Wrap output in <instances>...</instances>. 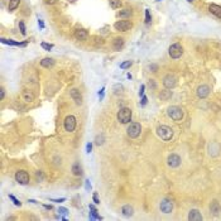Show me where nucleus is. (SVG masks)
I'll list each match as a JSON object with an SVG mask.
<instances>
[{
  "label": "nucleus",
  "instance_id": "32",
  "mask_svg": "<svg viewBox=\"0 0 221 221\" xmlns=\"http://www.w3.org/2000/svg\"><path fill=\"white\" fill-rule=\"evenodd\" d=\"M133 65V62L132 61H125V62H123V63H120V68H123V70H126V68H129Z\"/></svg>",
  "mask_w": 221,
  "mask_h": 221
},
{
  "label": "nucleus",
  "instance_id": "26",
  "mask_svg": "<svg viewBox=\"0 0 221 221\" xmlns=\"http://www.w3.org/2000/svg\"><path fill=\"white\" fill-rule=\"evenodd\" d=\"M109 4H110V8H111V9H114V10L120 9L121 5H123L121 0H109Z\"/></svg>",
  "mask_w": 221,
  "mask_h": 221
},
{
  "label": "nucleus",
  "instance_id": "39",
  "mask_svg": "<svg viewBox=\"0 0 221 221\" xmlns=\"http://www.w3.org/2000/svg\"><path fill=\"white\" fill-rule=\"evenodd\" d=\"M147 101H148V99H147V96H142V106H146L147 105Z\"/></svg>",
  "mask_w": 221,
  "mask_h": 221
},
{
  "label": "nucleus",
  "instance_id": "37",
  "mask_svg": "<svg viewBox=\"0 0 221 221\" xmlns=\"http://www.w3.org/2000/svg\"><path fill=\"white\" fill-rule=\"evenodd\" d=\"M92 200H94V202H95L96 205L100 203V200H99V197H97V193H96V192H95V193H94V196H92Z\"/></svg>",
  "mask_w": 221,
  "mask_h": 221
},
{
  "label": "nucleus",
  "instance_id": "2",
  "mask_svg": "<svg viewBox=\"0 0 221 221\" xmlns=\"http://www.w3.org/2000/svg\"><path fill=\"white\" fill-rule=\"evenodd\" d=\"M132 115H133L132 109H129V108H121L118 111V120H119V123H121V124L130 123Z\"/></svg>",
  "mask_w": 221,
  "mask_h": 221
},
{
  "label": "nucleus",
  "instance_id": "36",
  "mask_svg": "<svg viewBox=\"0 0 221 221\" xmlns=\"http://www.w3.org/2000/svg\"><path fill=\"white\" fill-rule=\"evenodd\" d=\"M35 177H37V181H38V182H42V181L44 179V176H43V173H42L41 171H38V172L35 173Z\"/></svg>",
  "mask_w": 221,
  "mask_h": 221
},
{
  "label": "nucleus",
  "instance_id": "20",
  "mask_svg": "<svg viewBox=\"0 0 221 221\" xmlns=\"http://www.w3.org/2000/svg\"><path fill=\"white\" fill-rule=\"evenodd\" d=\"M210 211H211L215 216L220 215V212H221V205H220L216 200H214V201L210 203Z\"/></svg>",
  "mask_w": 221,
  "mask_h": 221
},
{
  "label": "nucleus",
  "instance_id": "47",
  "mask_svg": "<svg viewBox=\"0 0 221 221\" xmlns=\"http://www.w3.org/2000/svg\"><path fill=\"white\" fill-rule=\"evenodd\" d=\"M86 189H87V191H90V189H91V185H90V181L89 179L86 181Z\"/></svg>",
  "mask_w": 221,
  "mask_h": 221
},
{
  "label": "nucleus",
  "instance_id": "48",
  "mask_svg": "<svg viewBox=\"0 0 221 221\" xmlns=\"http://www.w3.org/2000/svg\"><path fill=\"white\" fill-rule=\"evenodd\" d=\"M44 209H47V210H52L53 207H52V205H44Z\"/></svg>",
  "mask_w": 221,
  "mask_h": 221
},
{
  "label": "nucleus",
  "instance_id": "35",
  "mask_svg": "<svg viewBox=\"0 0 221 221\" xmlns=\"http://www.w3.org/2000/svg\"><path fill=\"white\" fill-rule=\"evenodd\" d=\"M58 212H59V216H66V215H68V210L66 207H59L58 209Z\"/></svg>",
  "mask_w": 221,
  "mask_h": 221
},
{
  "label": "nucleus",
  "instance_id": "12",
  "mask_svg": "<svg viewBox=\"0 0 221 221\" xmlns=\"http://www.w3.org/2000/svg\"><path fill=\"white\" fill-rule=\"evenodd\" d=\"M168 162V166L172 167V168H177V167L181 166V157L178 154H171L167 159Z\"/></svg>",
  "mask_w": 221,
  "mask_h": 221
},
{
  "label": "nucleus",
  "instance_id": "46",
  "mask_svg": "<svg viewBox=\"0 0 221 221\" xmlns=\"http://www.w3.org/2000/svg\"><path fill=\"white\" fill-rule=\"evenodd\" d=\"M149 86H152V89H156V83H154V80H150V81H149Z\"/></svg>",
  "mask_w": 221,
  "mask_h": 221
},
{
  "label": "nucleus",
  "instance_id": "23",
  "mask_svg": "<svg viewBox=\"0 0 221 221\" xmlns=\"http://www.w3.org/2000/svg\"><path fill=\"white\" fill-rule=\"evenodd\" d=\"M90 219L91 220H102V217L97 214V210L95 209L94 205H90Z\"/></svg>",
  "mask_w": 221,
  "mask_h": 221
},
{
  "label": "nucleus",
  "instance_id": "13",
  "mask_svg": "<svg viewBox=\"0 0 221 221\" xmlns=\"http://www.w3.org/2000/svg\"><path fill=\"white\" fill-rule=\"evenodd\" d=\"M196 94H197V96H199L200 99L207 97V96L210 95V87H209L207 85H201V86L197 87Z\"/></svg>",
  "mask_w": 221,
  "mask_h": 221
},
{
  "label": "nucleus",
  "instance_id": "33",
  "mask_svg": "<svg viewBox=\"0 0 221 221\" xmlns=\"http://www.w3.org/2000/svg\"><path fill=\"white\" fill-rule=\"evenodd\" d=\"M9 199L13 201V203L15 205V206H20V205H22V202H20L15 196H13V195H9Z\"/></svg>",
  "mask_w": 221,
  "mask_h": 221
},
{
  "label": "nucleus",
  "instance_id": "17",
  "mask_svg": "<svg viewBox=\"0 0 221 221\" xmlns=\"http://www.w3.org/2000/svg\"><path fill=\"white\" fill-rule=\"evenodd\" d=\"M188 220L189 221H201L202 220V215L199 210H191L188 212Z\"/></svg>",
  "mask_w": 221,
  "mask_h": 221
},
{
  "label": "nucleus",
  "instance_id": "9",
  "mask_svg": "<svg viewBox=\"0 0 221 221\" xmlns=\"http://www.w3.org/2000/svg\"><path fill=\"white\" fill-rule=\"evenodd\" d=\"M76 125H77V121H76V118L73 115H68L66 116L65 121H63V126L66 129V132H73L76 129Z\"/></svg>",
  "mask_w": 221,
  "mask_h": 221
},
{
  "label": "nucleus",
  "instance_id": "49",
  "mask_svg": "<svg viewBox=\"0 0 221 221\" xmlns=\"http://www.w3.org/2000/svg\"><path fill=\"white\" fill-rule=\"evenodd\" d=\"M187 2H189V3H191V2H195V0H187Z\"/></svg>",
  "mask_w": 221,
  "mask_h": 221
},
{
  "label": "nucleus",
  "instance_id": "31",
  "mask_svg": "<svg viewBox=\"0 0 221 221\" xmlns=\"http://www.w3.org/2000/svg\"><path fill=\"white\" fill-rule=\"evenodd\" d=\"M41 47H42L43 49H45V51H51V49L53 48V44H51V43H45V42H42V43H41Z\"/></svg>",
  "mask_w": 221,
  "mask_h": 221
},
{
  "label": "nucleus",
  "instance_id": "15",
  "mask_svg": "<svg viewBox=\"0 0 221 221\" xmlns=\"http://www.w3.org/2000/svg\"><path fill=\"white\" fill-rule=\"evenodd\" d=\"M124 43H125V41H124L123 37L114 38V41H112V49L114 51H120L121 48L124 47Z\"/></svg>",
  "mask_w": 221,
  "mask_h": 221
},
{
  "label": "nucleus",
  "instance_id": "5",
  "mask_svg": "<svg viewBox=\"0 0 221 221\" xmlns=\"http://www.w3.org/2000/svg\"><path fill=\"white\" fill-rule=\"evenodd\" d=\"M114 28L118 32H128L133 28V23L132 20H128V19H123V20H118L114 23Z\"/></svg>",
  "mask_w": 221,
  "mask_h": 221
},
{
  "label": "nucleus",
  "instance_id": "28",
  "mask_svg": "<svg viewBox=\"0 0 221 221\" xmlns=\"http://www.w3.org/2000/svg\"><path fill=\"white\" fill-rule=\"evenodd\" d=\"M23 99H24V101L30 102V101L34 100V95L30 92V91H23Z\"/></svg>",
  "mask_w": 221,
  "mask_h": 221
},
{
  "label": "nucleus",
  "instance_id": "40",
  "mask_svg": "<svg viewBox=\"0 0 221 221\" xmlns=\"http://www.w3.org/2000/svg\"><path fill=\"white\" fill-rule=\"evenodd\" d=\"M4 96H5V90H4V87H2L0 89V100H3Z\"/></svg>",
  "mask_w": 221,
  "mask_h": 221
},
{
  "label": "nucleus",
  "instance_id": "8",
  "mask_svg": "<svg viewBox=\"0 0 221 221\" xmlns=\"http://www.w3.org/2000/svg\"><path fill=\"white\" fill-rule=\"evenodd\" d=\"M176 85H177V77L174 75H172V73H168V75H166L164 77H163V86L166 87V89H173V87H176Z\"/></svg>",
  "mask_w": 221,
  "mask_h": 221
},
{
  "label": "nucleus",
  "instance_id": "38",
  "mask_svg": "<svg viewBox=\"0 0 221 221\" xmlns=\"http://www.w3.org/2000/svg\"><path fill=\"white\" fill-rule=\"evenodd\" d=\"M51 201H53V202H63V201H66V199L65 197H61V199H51Z\"/></svg>",
  "mask_w": 221,
  "mask_h": 221
},
{
  "label": "nucleus",
  "instance_id": "19",
  "mask_svg": "<svg viewBox=\"0 0 221 221\" xmlns=\"http://www.w3.org/2000/svg\"><path fill=\"white\" fill-rule=\"evenodd\" d=\"M133 15V10L132 9H129V8H125V9H121L118 14H116V17L118 18H121V19H129Z\"/></svg>",
  "mask_w": 221,
  "mask_h": 221
},
{
  "label": "nucleus",
  "instance_id": "25",
  "mask_svg": "<svg viewBox=\"0 0 221 221\" xmlns=\"http://www.w3.org/2000/svg\"><path fill=\"white\" fill-rule=\"evenodd\" d=\"M72 173L75 174V176H81L82 174V168H81V166H80V163H73V166H72Z\"/></svg>",
  "mask_w": 221,
  "mask_h": 221
},
{
  "label": "nucleus",
  "instance_id": "7",
  "mask_svg": "<svg viewBox=\"0 0 221 221\" xmlns=\"http://www.w3.org/2000/svg\"><path fill=\"white\" fill-rule=\"evenodd\" d=\"M15 181L18 182L19 185H28L29 181H30V177H29V173L27 171H18L15 173Z\"/></svg>",
  "mask_w": 221,
  "mask_h": 221
},
{
  "label": "nucleus",
  "instance_id": "6",
  "mask_svg": "<svg viewBox=\"0 0 221 221\" xmlns=\"http://www.w3.org/2000/svg\"><path fill=\"white\" fill-rule=\"evenodd\" d=\"M168 53H169V56L173 59H177V58H179L182 55H183V47H182L179 43H173L171 47L168 48Z\"/></svg>",
  "mask_w": 221,
  "mask_h": 221
},
{
  "label": "nucleus",
  "instance_id": "24",
  "mask_svg": "<svg viewBox=\"0 0 221 221\" xmlns=\"http://www.w3.org/2000/svg\"><path fill=\"white\" fill-rule=\"evenodd\" d=\"M171 97H172V91H169V89L163 90V91H161V94H159V99H161V100H163V101L169 100Z\"/></svg>",
  "mask_w": 221,
  "mask_h": 221
},
{
  "label": "nucleus",
  "instance_id": "16",
  "mask_svg": "<svg viewBox=\"0 0 221 221\" xmlns=\"http://www.w3.org/2000/svg\"><path fill=\"white\" fill-rule=\"evenodd\" d=\"M209 12L211 14H214L216 18L221 19V6L217 4H210L209 5Z\"/></svg>",
  "mask_w": 221,
  "mask_h": 221
},
{
  "label": "nucleus",
  "instance_id": "34",
  "mask_svg": "<svg viewBox=\"0 0 221 221\" xmlns=\"http://www.w3.org/2000/svg\"><path fill=\"white\" fill-rule=\"evenodd\" d=\"M150 22H152V15H150V12H149V9H146V23H147V24H149Z\"/></svg>",
  "mask_w": 221,
  "mask_h": 221
},
{
  "label": "nucleus",
  "instance_id": "41",
  "mask_svg": "<svg viewBox=\"0 0 221 221\" xmlns=\"http://www.w3.org/2000/svg\"><path fill=\"white\" fill-rule=\"evenodd\" d=\"M104 91H105V87H102L100 91H99V97H100V100L104 99Z\"/></svg>",
  "mask_w": 221,
  "mask_h": 221
},
{
  "label": "nucleus",
  "instance_id": "30",
  "mask_svg": "<svg viewBox=\"0 0 221 221\" xmlns=\"http://www.w3.org/2000/svg\"><path fill=\"white\" fill-rule=\"evenodd\" d=\"M104 140H105V138H104L102 134H101V135H97L96 139H95V144H96V146H102V144H104Z\"/></svg>",
  "mask_w": 221,
  "mask_h": 221
},
{
  "label": "nucleus",
  "instance_id": "10",
  "mask_svg": "<svg viewBox=\"0 0 221 221\" xmlns=\"http://www.w3.org/2000/svg\"><path fill=\"white\" fill-rule=\"evenodd\" d=\"M161 211L163 212V214H171V212L173 211V202L171 200H167L164 199L162 202H161Z\"/></svg>",
  "mask_w": 221,
  "mask_h": 221
},
{
  "label": "nucleus",
  "instance_id": "4",
  "mask_svg": "<svg viewBox=\"0 0 221 221\" xmlns=\"http://www.w3.org/2000/svg\"><path fill=\"white\" fill-rule=\"evenodd\" d=\"M168 116L174 120V121H181L182 119H183V110H182L179 106H171V108H168Z\"/></svg>",
  "mask_w": 221,
  "mask_h": 221
},
{
  "label": "nucleus",
  "instance_id": "18",
  "mask_svg": "<svg viewBox=\"0 0 221 221\" xmlns=\"http://www.w3.org/2000/svg\"><path fill=\"white\" fill-rule=\"evenodd\" d=\"M2 43L4 44H9V45H15V47H25L28 44V41L25 42H15L12 39H6V38H2Z\"/></svg>",
  "mask_w": 221,
  "mask_h": 221
},
{
  "label": "nucleus",
  "instance_id": "14",
  "mask_svg": "<svg viewBox=\"0 0 221 221\" xmlns=\"http://www.w3.org/2000/svg\"><path fill=\"white\" fill-rule=\"evenodd\" d=\"M70 95L72 97V100L76 102V105H81L82 104V95L77 89H71L70 90Z\"/></svg>",
  "mask_w": 221,
  "mask_h": 221
},
{
  "label": "nucleus",
  "instance_id": "21",
  "mask_svg": "<svg viewBox=\"0 0 221 221\" xmlns=\"http://www.w3.org/2000/svg\"><path fill=\"white\" fill-rule=\"evenodd\" d=\"M41 66L44 67V68H51V67L55 66V59L49 58V57H45L41 61Z\"/></svg>",
  "mask_w": 221,
  "mask_h": 221
},
{
  "label": "nucleus",
  "instance_id": "43",
  "mask_svg": "<svg viewBox=\"0 0 221 221\" xmlns=\"http://www.w3.org/2000/svg\"><path fill=\"white\" fill-rule=\"evenodd\" d=\"M58 2V0H45V4H48V5H53V4H56Z\"/></svg>",
  "mask_w": 221,
  "mask_h": 221
},
{
  "label": "nucleus",
  "instance_id": "29",
  "mask_svg": "<svg viewBox=\"0 0 221 221\" xmlns=\"http://www.w3.org/2000/svg\"><path fill=\"white\" fill-rule=\"evenodd\" d=\"M19 29H20V33L23 35H27V28H25V24L23 20H19Z\"/></svg>",
  "mask_w": 221,
  "mask_h": 221
},
{
  "label": "nucleus",
  "instance_id": "50",
  "mask_svg": "<svg viewBox=\"0 0 221 221\" xmlns=\"http://www.w3.org/2000/svg\"><path fill=\"white\" fill-rule=\"evenodd\" d=\"M157 2H161V0H157Z\"/></svg>",
  "mask_w": 221,
  "mask_h": 221
},
{
  "label": "nucleus",
  "instance_id": "45",
  "mask_svg": "<svg viewBox=\"0 0 221 221\" xmlns=\"http://www.w3.org/2000/svg\"><path fill=\"white\" fill-rule=\"evenodd\" d=\"M38 25L41 27V29H43V28H44V23H43V20H41V19L38 20Z\"/></svg>",
  "mask_w": 221,
  "mask_h": 221
},
{
  "label": "nucleus",
  "instance_id": "1",
  "mask_svg": "<svg viewBox=\"0 0 221 221\" xmlns=\"http://www.w3.org/2000/svg\"><path fill=\"white\" fill-rule=\"evenodd\" d=\"M157 135L164 142H168L173 138V130L172 128L167 126V125H159L157 128Z\"/></svg>",
  "mask_w": 221,
  "mask_h": 221
},
{
  "label": "nucleus",
  "instance_id": "44",
  "mask_svg": "<svg viewBox=\"0 0 221 221\" xmlns=\"http://www.w3.org/2000/svg\"><path fill=\"white\" fill-rule=\"evenodd\" d=\"M91 150H92V144H91V143H89L87 146H86V152H87V153H90Z\"/></svg>",
  "mask_w": 221,
  "mask_h": 221
},
{
  "label": "nucleus",
  "instance_id": "27",
  "mask_svg": "<svg viewBox=\"0 0 221 221\" xmlns=\"http://www.w3.org/2000/svg\"><path fill=\"white\" fill-rule=\"evenodd\" d=\"M19 4H20V0H9L8 9H9V12H13V10H15L19 6Z\"/></svg>",
  "mask_w": 221,
  "mask_h": 221
},
{
  "label": "nucleus",
  "instance_id": "3",
  "mask_svg": "<svg viewBox=\"0 0 221 221\" xmlns=\"http://www.w3.org/2000/svg\"><path fill=\"white\" fill-rule=\"evenodd\" d=\"M140 133H142V125H140V123H136V121L130 123V125L126 128V134L133 139L138 138L140 135Z\"/></svg>",
  "mask_w": 221,
  "mask_h": 221
},
{
  "label": "nucleus",
  "instance_id": "42",
  "mask_svg": "<svg viewBox=\"0 0 221 221\" xmlns=\"http://www.w3.org/2000/svg\"><path fill=\"white\" fill-rule=\"evenodd\" d=\"M144 90H146V86L142 85V86H140V90H139V96H140V97L144 96Z\"/></svg>",
  "mask_w": 221,
  "mask_h": 221
},
{
  "label": "nucleus",
  "instance_id": "22",
  "mask_svg": "<svg viewBox=\"0 0 221 221\" xmlns=\"http://www.w3.org/2000/svg\"><path fill=\"white\" fill-rule=\"evenodd\" d=\"M121 212H123L124 216L130 217V216H133V214H134V209L130 206V205H124V206L121 207Z\"/></svg>",
  "mask_w": 221,
  "mask_h": 221
},
{
  "label": "nucleus",
  "instance_id": "11",
  "mask_svg": "<svg viewBox=\"0 0 221 221\" xmlns=\"http://www.w3.org/2000/svg\"><path fill=\"white\" fill-rule=\"evenodd\" d=\"M75 38L77 41L85 42V41H87V38H89V32L86 29H83V28H79V29L75 30Z\"/></svg>",
  "mask_w": 221,
  "mask_h": 221
}]
</instances>
